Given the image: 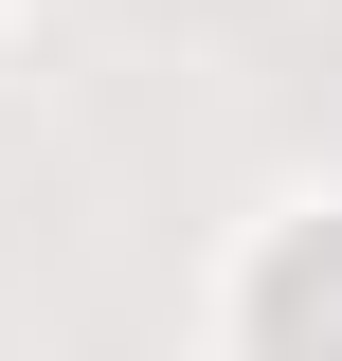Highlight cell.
Returning <instances> with one entry per match:
<instances>
[{"label": "cell", "mask_w": 342, "mask_h": 361, "mask_svg": "<svg viewBox=\"0 0 342 361\" xmlns=\"http://www.w3.org/2000/svg\"><path fill=\"white\" fill-rule=\"evenodd\" d=\"M253 325H270V343H306V325H342V253H289V271L253 289Z\"/></svg>", "instance_id": "obj_1"}]
</instances>
